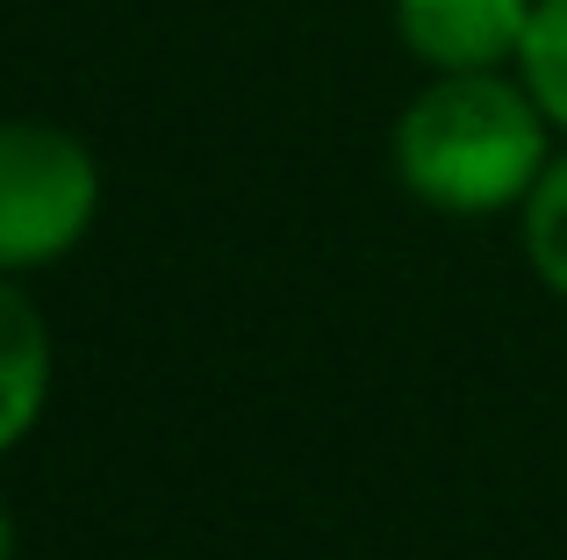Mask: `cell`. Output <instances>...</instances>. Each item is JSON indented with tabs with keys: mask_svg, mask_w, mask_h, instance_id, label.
I'll return each mask as SVG.
<instances>
[{
	"mask_svg": "<svg viewBox=\"0 0 567 560\" xmlns=\"http://www.w3.org/2000/svg\"><path fill=\"white\" fill-rule=\"evenodd\" d=\"M0 560H14V518H8V504H0Z\"/></svg>",
	"mask_w": 567,
	"mask_h": 560,
	"instance_id": "cell-7",
	"label": "cell"
},
{
	"mask_svg": "<svg viewBox=\"0 0 567 560\" xmlns=\"http://www.w3.org/2000/svg\"><path fill=\"white\" fill-rule=\"evenodd\" d=\"M43 403H51V331L14 288V273H0V453L37 432Z\"/></svg>",
	"mask_w": 567,
	"mask_h": 560,
	"instance_id": "cell-4",
	"label": "cell"
},
{
	"mask_svg": "<svg viewBox=\"0 0 567 560\" xmlns=\"http://www.w3.org/2000/svg\"><path fill=\"white\" fill-rule=\"evenodd\" d=\"M546 108L503 72H439L395 115V180L445 216H496L546 173Z\"/></svg>",
	"mask_w": 567,
	"mask_h": 560,
	"instance_id": "cell-1",
	"label": "cell"
},
{
	"mask_svg": "<svg viewBox=\"0 0 567 560\" xmlns=\"http://www.w3.org/2000/svg\"><path fill=\"white\" fill-rule=\"evenodd\" d=\"M525 72L532 101L546 108V123L567 129V0H532V29H525Z\"/></svg>",
	"mask_w": 567,
	"mask_h": 560,
	"instance_id": "cell-5",
	"label": "cell"
},
{
	"mask_svg": "<svg viewBox=\"0 0 567 560\" xmlns=\"http://www.w3.org/2000/svg\"><path fill=\"white\" fill-rule=\"evenodd\" d=\"M532 0H395V37L431 72H503L525 58Z\"/></svg>",
	"mask_w": 567,
	"mask_h": 560,
	"instance_id": "cell-3",
	"label": "cell"
},
{
	"mask_svg": "<svg viewBox=\"0 0 567 560\" xmlns=\"http://www.w3.org/2000/svg\"><path fill=\"white\" fill-rule=\"evenodd\" d=\"M525 259L554 294H567V152L546 158L539 187L525 195Z\"/></svg>",
	"mask_w": 567,
	"mask_h": 560,
	"instance_id": "cell-6",
	"label": "cell"
},
{
	"mask_svg": "<svg viewBox=\"0 0 567 560\" xmlns=\"http://www.w3.org/2000/svg\"><path fill=\"white\" fill-rule=\"evenodd\" d=\"M101 216V166L58 123H0V273L65 259Z\"/></svg>",
	"mask_w": 567,
	"mask_h": 560,
	"instance_id": "cell-2",
	"label": "cell"
}]
</instances>
